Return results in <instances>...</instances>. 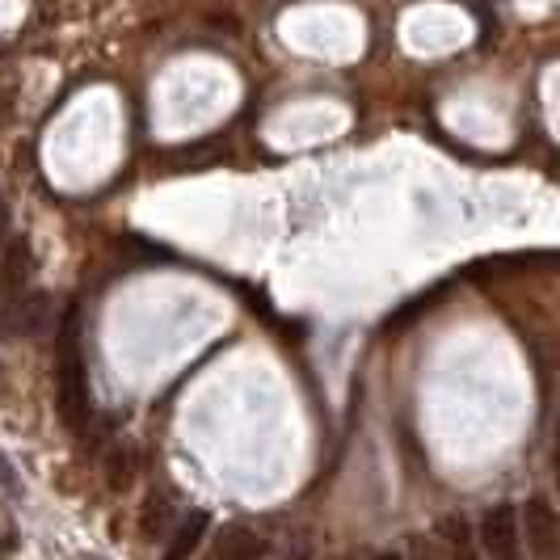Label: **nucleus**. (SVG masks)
Segmentation results:
<instances>
[{
  "mask_svg": "<svg viewBox=\"0 0 560 560\" xmlns=\"http://www.w3.org/2000/svg\"><path fill=\"white\" fill-rule=\"evenodd\" d=\"M287 560H312V557H308V548H295V552H291Z\"/></svg>",
  "mask_w": 560,
  "mask_h": 560,
  "instance_id": "obj_13",
  "label": "nucleus"
},
{
  "mask_svg": "<svg viewBox=\"0 0 560 560\" xmlns=\"http://www.w3.org/2000/svg\"><path fill=\"white\" fill-rule=\"evenodd\" d=\"M63 354H59V413L68 421V430L89 425V380H84L81 359V308L72 304L63 316Z\"/></svg>",
  "mask_w": 560,
  "mask_h": 560,
  "instance_id": "obj_1",
  "label": "nucleus"
},
{
  "mask_svg": "<svg viewBox=\"0 0 560 560\" xmlns=\"http://www.w3.org/2000/svg\"><path fill=\"white\" fill-rule=\"evenodd\" d=\"M518 532L527 535L535 560H557L560 518H557V510L544 502V498H532V502L518 510Z\"/></svg>",
  "mask_w": 560,
  "mask_h": 560,
  "instance_id": "obj_4",
  "label": "nucleus"
},
{
  "mask_svg": "<svg viewBox=\"0 0 560 560\" xmlns=\"http://www.w3.org/2000/svg\"><path fill=\"white\" fill-rule=\"evenodd\" d=\"M30 275H34V261H30V245L26 241H13L4 261H0V300L18 295L30 287Z\"/></svg>",
  "mask_w": 560,
  "mask_h": 560,
  "instance_id": "obj_5",
  "label": "nucleus"
},
{
  "mask_svg": "<svg viewBox=\"0 0 560 560\" xmlns=\"http://www.w3.org/2000/svg\"><path fill=\"white\" fill-rule=\"evenodd\" d=\"M4 232H9V202L0 195V241H4Z\"/></svg>",
  "mask_w": 560,
  "mask_h": 560,
  "instance_id": "obj_12",
  "label": "nucleus"
},
{
  "mask_svg": "<svg viewBox=\"0 0 560 560\" xmlns=\"http://www.w3.org/2000/svg\"><path fill=\"white\" fill-rule=\"evenodd\" d=\"M18 485V472H13V464L4 459V451H0V489H13Z\"/></svg>",
  "mask_w": 560,
  "mask_h": 560,
  "instance_id": "obj_11",
  "label": "nucleus"
},
{
  "mask_svg": "<svg viewBox=\"0 0 560 560\" xmlns=\"http://www.w3.org/2000/svg\"><path fill=\"white\" fill-rule=\"evenodd\" d=\"M409 557L413 560H443L439 557V548H434V544H425V539H409Z\"/></svg>",
  "mask_w": 560,
  "mask_h": 560,
  "instance_id": "obj_10",
  "label": "nucleus"
},
{
  "mask_svg": "<svg viewBox=\"0 0 560 560\" xmlns=\"http://www.w3.org/2000/svg\"><path fill=\"white\" fill-rule=\"evenodd\" d=\"M131 480V464H127V451H110V468H106V485L122 489Z\"/></svg>",
  "mask_w": 560,
  "mask_h": 560,
  "instance_id": "obj_9",
  "label": "nucleus"
},
{
  "mask_svg": "<svg viewBox=\"0 0 560 560\" xmlns=\"http://www.w3.org/2000/svg\"><path fill=\"white\" fill-rule=\"evenodd\" d=\"M207 510H195V514H186L182 518V527H177V535H173V544H168L165 560H190L195 557V548L202 544V535H207Z\"/></svg>",
  "mask_w": 560,
  "mask_h": 560,
  "instance_id": "obj_7",
  "label": "nucleus"
},
{
  "mask_svg": "<svg viewBox=\"0 0 560 560\" xmlns=\"http://www.w3.org/2000/svg\"><path fill=\"white\" fill-rule=\"evenodd\" d=\"M261 552H266V539L261 535H253L249 527H228L215 539L211 560H261Z\"/></svg>",
  "mask_w": 560,
  "mask_h": 560,
  "instance_id": "obj_6",
  "label": "nucleus"
},
{
  "mask_svg": "<svg viewBox=\"0 0 560 560\" xmlns=\"http://www.w3.org/2000/svg\"><path fill=\"white\" fill-rule=\"evenodd\" d=\"M439 535L447 539V548L455 560H480L477 544H472V527L464 523V514H447V518L439 523Z\"/></svg>",
  "mask_w": 560,
  "mask_h": 560,
  "instance_id": "obj_8",
  "label": "nucleus"
},
{
  "mask_svg": "<svg viewBox=\"0 0 560 560\" xmlns=\"http://www.w3.org/2000/svg\"><path fill=\"white\" fill-rule=\"evenodd\" d=\"M56 325V308H51V295L26 287L9 300H0V334L4 337H38Z\"/></svg>",
  "mask_w": 560,
  "mask_h": 560,
  "instance_id": "obj_2",
  "label": "nucleus"
},
{
  "mask_svg": "<svg viewBox=\"0 0 560 560\" xmlns=\"http://www.w3.org/2000/svg\"><path fill=\"white\" fill-rule=\"evenodd\" d=\"M480 548L489 560H523V532H518V510L493 505L480 518Z\"/></svg>",
  "mask_w": 560,
  "mask_h": 560,
  "instance_id": "obj_3",
  "label": "nucleus"
},
{
  "mask_svg": "<svg viewBox=\"0 0 560 560\" xmlns=\"http://www.w3.org/2000/svg\"><path fill=\"white\" fill-rule=\"evenodd\" d=\"M375 560H405L400 552H384V557H375Z\"/></svg>",
  "mask_w": 560,
  "mask_h": 560,
  "instance_id": "obj_14",
  "label": "nucleus"
}]
</instances>
